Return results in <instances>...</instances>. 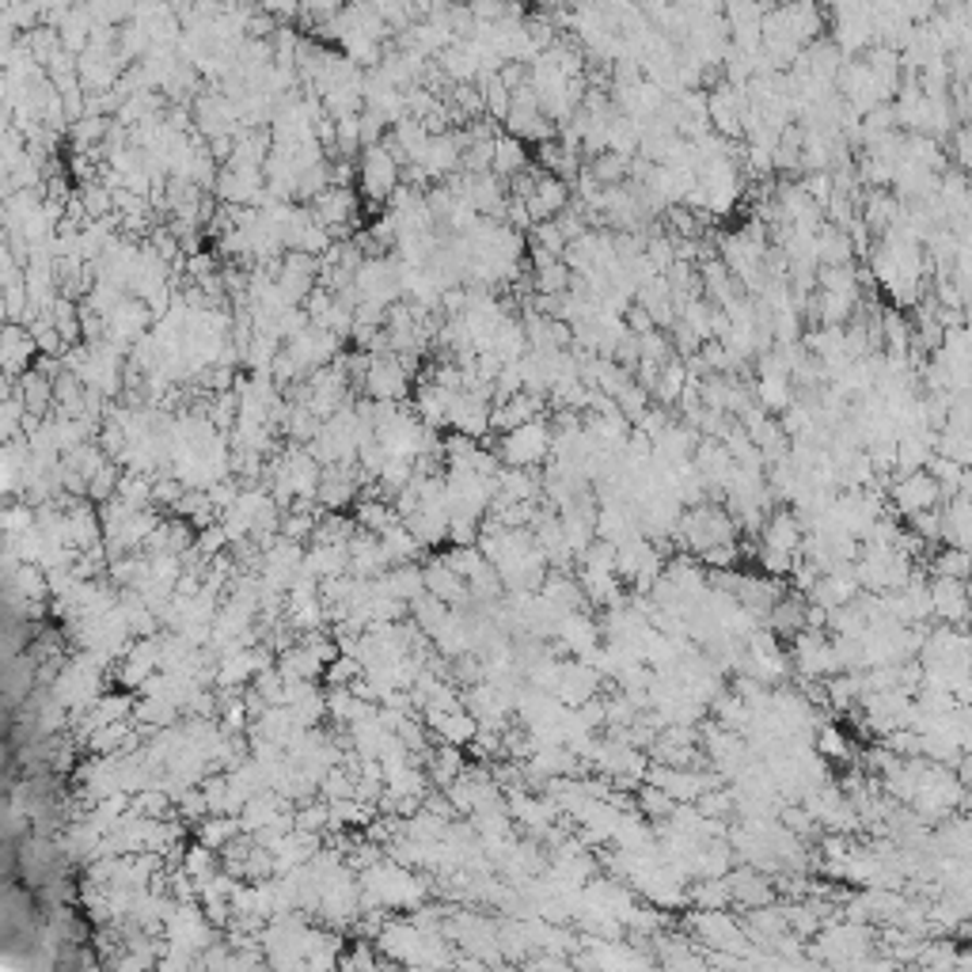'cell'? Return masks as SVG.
<instances>
[{"label":"cell","instance_id":"cell-6","mask_svg":"<svg viewBox=\"0 0 972 972\" xmlns=\"http://www.w3.org/2000/svg\"><path fill=\"white\" fill-rule=\"evenodd\" d=\"M931 585V608L943 620V627H961L969 620V582L954 577H935Z\"/></svg>","mask_w":972,"mask_h":972},{"label":"cell","instance_id":"cell-13","mask_svg":"<svg viewBox=\"0 0 972 972\" xmlns=\"http://www.w3.org/2000/svg\"><path fill=\"white\" fill-rule=\"evenodd\" d=\"M954 775L961 778V786H965V790H972V752H965L958 760V768H954Z\"/></svg>","mask_w":972,"mask_h":972},{"label":"cell","instance_id":"cell-12","mask_svg":"<svg viewBox=\"0 0 972 972\" xmlns=\"http://www.w3.org/2000/svg\"><path fill=\"white\" fill-rule=\"evenodd\" d=\"M954 149H958L961 167H969V172H972V129H961L958 141H954Z\"/></svg>","mask_w":972,"mask_h":972},{"label":"cell","instance_id":"cell-2","mask_svg":"<svg viewBox=\"0 0 972 972\" xmlns=\"http://www.w3.org/2000/svg\"><path fill=\"white\" fill-rule=\"evenodd\" d=\"M358 183H361V195L369 202H388V198L399 195V157L388 149V145H373L365 149L358 164Z\"/></svg>","mask_w":972,"mask_h":972},{"label":"cell","instance_id":"cell-11","mask_svg":"<svg viewBox=\"0 0 972 972\" xmlns=\"http://www.w3.org/2000/svg\"><path fill=\"white\" fill-rule=\"evenodd\" d=\"M915 969L923 972H961V950L954 943H923Z\"/></svg>","mask_w":972,"mask_h":972},{"label":"cell","instance_id":"cell-4","mask_svg":"<svg viewBox=\"0 0 972 972\" xmlns=\"http://www.w3.org/2000/svg\"><path fill=\"white\" fill-rule=\"evenodd\" d=\"M893 501H897V509L905 516L931 513V509H938V501H943V486H938L935 475L923 468V472L900 475L897 486H893Z\"/></svg>","mask_w":972,"mask_h":972},{"label":"cell","instance_id":"cell-3","mask_svg":"<svg viewBox=\"0 0 972 972\" xmlns=\"http://www.w3.org/2000/svg\"><path fill=\"white\" fill-rule=\"evenodd\" d=\"M361 384H365V391L376 403H399L407 396V388H411V376H407V365H399L396 353H388V358L365 361Z\"/></svg>","mask_w":972,"mask_h":972},{"label":"cell","instance_id":"cell-10","mask_svg":"<svg viewBox=\"0 0 972 972\" xmlns=\"http://www.w3.org/2000/svg\"><path fill=\"white\" fill-rule=\"evenodd\" d=\"M726 885H730V900H737V905L745 908H760L771 900V885L763 874H756V870H737V874H726Z\"/></svg>","mask_w":972,"mask_h":972},{"label":"cell","instance_id":"cell-14","mask_svg":"<svg viewBox=\"0 0 972 972\" xmlns=\"http://www.w3.org/2000/svg\"><path fill=\"white\" fill-rule=\"evenodd\" d=\"M969 615H972V582H969Z\"/></svg>","mask_w":972,"mask_h":972},{"label":"cell","instance_id":"cell-8","mask_svg":"<svg viewBox=\"0 0 972 972\" xmlns=\"http://www.w3.org/2000/svg\"><path fill=\"white\" fill-rule=\"evenodd\" d=\"M494 175H501V179H516V175L528 172V152H524V141L513 134H498V141H494V164H490Z\"/></svg>","mask_w":972,"mask_h":972},{"label":"cell","instance_id":"cell-7","mask_svg":"<svg viewBox=\"0 0 972 972\" xmlns=\"http://www.w3.org/2000/svg\"><path fill=\"white\" fill-rule=\"evenodd\" d=\"M38 342L30 331H23L20 323H8L4 331V365H8V381H15V376H27L30 373V358H35Z\"/></svg>","mask_w":972,"mask_h":972},{"label":"cell","instance_id":"cell-5","mask_svg":"<svg viewBox=\"0 0 972 972\" xmlns=\"http://www.w3.org/2000/svg\"><path fill=\"white\" fill-rule=\"evenodd\" d=\"M312 217L327 228L331 236L342 233L346 225L358 221V195L350 187H327L320 198L312 202Z\"/></svg>","mask_w":972,"mask_h":972},{"label":"cell","instance_id":"cell-9","mask_svg":"<svg viewBox=\"0 0 972 972\" xmlns=\"http://www.w3.org/2000/svg\"><path fill=\"white\" fill-rule=\"evenodd\" d=\"M315 498H320L323 509H342L350 498H358V479L350 475V468H323V483Z\"/></svg>","mask_w":972,"mask_h":972},{"label":"cell","instance_id":"cell-1","mask_svg":"<svg viewBox=\"0 0 972 972\" xmlns=\"http://www.w3.org/2000/svg\"><path fill=\"white\" fill-rule=\"evenodd\" d=\"M554 452V429L547 426L544 419H532L524 426L509 429L498 445V457L506 468H521V472H532L536 464H544Z\"/></svg>","mask_w":972,"mask_h":972}]
</instances>
